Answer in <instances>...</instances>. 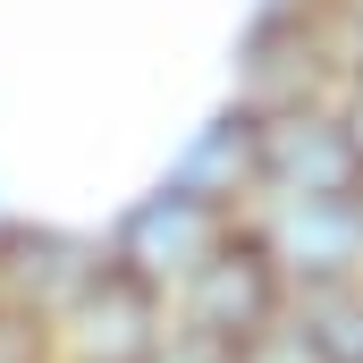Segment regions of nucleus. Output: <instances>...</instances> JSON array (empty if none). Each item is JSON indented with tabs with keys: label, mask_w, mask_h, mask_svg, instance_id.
Instances as JSON below:
<instances>
[{
	"label": "nucleus",
	"mask_w": 363,
	"mask_h": 363,
	"mask_svg": "<svg viewBox=\"0 0 363 363\" xmlns=\"http://www.w3.org/2000/svg\"><path fill=\"white\" fill-rule=\"evenodd\" d=\"M161 330H169V304L101 254V271H93L85 287L68 296V313L51 321V363H152Z\"/></svg>",
	"instance_id": "3"
},
{
	"label": "nucleus",
	"mask_w": 363,
	"mask_h": 363,
	"mask_svg": "<svg viewBox=\"0 0 363 363\" xmlns=\"http://www.w3.org/2000/svg\"><path fill=\"white\" fill-rule=\"evenodd\" d=\"M169 313H178L186 330L220 338V347H245L254 330H271L279 313H287V279L271 271L262 237L237 220V228H228V245H220V254H211V262L169 296Z\"/></svg>",
	"instance_id": "4"
},
{
	"label": "nucleus",
	"mask_w": 363,
	"mask_h": 363,
	"mask_svg": "<svg viewBox=\"0 0 363 363\" xmlns=\"http://www.w3.org/2000/svg\"><path fill=\"white\" fill-rule=\"evenodd\" d=\"M228 363H321V355H313V347H304V330L279 313L271 330H254L245 347H228Z\"/></svg>",
	"instance_id": "10"
},
{
	"label": "nucleus",
	"mask_w": 363,
	"mask_h": 363,
	"mask_svg": "<svg viewBox=\"0 0 363 363\" xmlns=\"http://www.w3.org/2000/svg\"><path fill=\"white\" fill-rule=\"evenodd\" d=\"M101 271V245L77 228H51V220H9L0 228V313L17 321H60L68 296Z\"/></svg>",
	"instance_id": "7"
},
{
	"label": "nucleus",
	"mask_w": 363,
	"mask_h": 363,
	"mask_svg": "<svg viewBox=\"0 0 363 363\" xmlns=\"http://www.w3.org/2000/svg\"><path fill=\"white\" fill-rule=\"evenodd\" d=\"M347 203H355V228H363V178H355V194H347Z\"/></svg>",
	"instance_id": "16"
},
{
	"label": "nucleus",
	"mask_w": 363,
	"mask_h": 363,
	"mask_svg": "<svg viewBox=\"0 0 363 363\" xmlns=\"http://www.w3.org/2000/svg\"><path fill=\"white\" fill-rule=\"evenodd\" d=\"M330 93H338V51H330L321 17H313V26H271V17H254V26H245L237 68H228V101H237L245 118L321 110Z\"/></svg>",
	"instance_id": "2"
},
{
	"label": "nucleus",
	"mask_w": 363,
	"mask_h": 363,
	"mask_svg": "<svg viewBox=\"0 0 363 363\" xmlns=\"http://www.w3.org/2000/svg\"><path fill=\"white\" fill-rule=\"evenodd\" d=\"M330 110H338V127H347V144H355V161H363V77H338Z\"/></svg>",
	"instance_id": "14"
},
{
	"label": "nucleus",
	"mask_w": 363,
	"mask_h": 363,
	"mask_svg": "<svg viewBox=\"0 0 363 363\" xmlns=\"http://www.w3.org/2000/svg\"><path fill=\"white\" fill-rule=\"evenodd\" d=\"M9 220H17V211H9V203H0V228H9Z\"/></svg>",
	"instance_id": "17"
},
{
	"label": "nucleus",
	"mask_w": 363,
	"mask_h": 363,
	"mask_svg": "<svg viewBox=\"0 0 363 363\" xmlns=\"http://www.w3.org/2000/svg\"><path fill=\"white\" fill-rule=\"evenodd\" d=\"M330 0H254V17H271V26H313Z\"/></svg>",
	"instance_id": "15"
},
{
	"label": "nucleus",
	"mask_w": 363,
	"mask_h": 363,
	"mask_svg": "<svg viewBox=\"0 0 363 363\" xmlns=\"http://www.w3.org/2000/svg\"><path fill=\"white\" fill-rule=\"evenodd\" d=\"M321 34L338 51V77H363V0H330L321 9Z\"/></svg>",
	"instance_id": "11"
},
{
	"label": "nucleus",
	"mask_w": 363,
	"mask_h": 363,
	"mask_svg": "<svg viewBox=\"0 0 363 363\" xmlns=\"http://www.w3.org/2000/svg\"><path fill=\"white\" fill-rule=\"evenodd\" d=\"M0 363H51V330H43V321L0 313Z\"/></svg>",
	"instance_id": "13"
},
{
	"label": "nucleus",
	"mask_w": 363,
	"mask_h": 363,
	"mask_svg": "<svg viewBox=\"0 0 363 363\" xmlns=\"http://www.w3.org/2000/svg\"><path fill=\"white\" fill-rule=\"evenodd\" d=\"M287 321L304 330V347H313L321 363H363V279L287 296Z\"/></svg>",
	"instance_id": "9"
},
{
	"label": "nucleus",
	"mask_w": 363,
	"mask_h": 363,
	"mask_svg": "<svg viewBox=\"0 0 363 363\" xmlns=\"http://www.w3.org/2000/svg\"><path fill=\"white\" fill-rule=\"evenodd\" d=\"M355 178H363V161L330 101L262 118V194L254 203H338V194H355Z\"/></svg>",
	"instance_id": "6"
},
{
	"label": "nucleus",
	"mask_w": 363,
	"mask_h": 363,
	"mask_svg": "<svg viewBox=\"0 0 363 363\" xmlns=\"http://www.w3.org/2000/svg\"><path fill=\"white\" fill-rule=\"evenodd\" d=\"M152 363H228V347H220V338H203V330H186L178 313H169V330H161Z\"/></svg>",
	"instance_id": "12"
},
{
	"label": "nucleus",
	"mask_w": 363,
	"mask_h": 363,
	"mask_svg": "<svg viewBox=\"0 0 363 363\" xmlns=\"http://www.w3.org/2000/svg\"><path fill=\"white\" fill-rule=\"evenodd\" d=\"M228 228H237V220H228L220 203H203V194H186V186L161 178L152 194H135V203L118 211V228H110V245H101V254H110L127 279H144V287L169 304L186 279L228 245Z\"/></svg>",
	"instance_id": "1"
},
{
	"label": "nucleus",
	"mask_w": 363,
	"mask_h": 363,
	"mask_svg": "<svg viewBox=\"0 0 363 363\" xmlns=\"http://www.w3.org/2000/svg\"><path fill=\"white\" fill-rule=\"evenodd\" d=\"M169 186L203 194V203H220L228 220H245V211H254V194H262V118H245L237 101H228V110H211V118L178 144Z\"/></svg>",
	"instance_id": "8"
},
{
	"label": "nucleus",
	"mask_w": 363,
	"mask_h": 363,
	"mask_svg": "<svg viewBox=\"0 0 363 363\" xmlns=\"http://www.w3.org/2000/svg\"><path fill=\"white\" fill-rule=\"evenodd\" d=\"M245 228L262 237L271 271L287 279V296L304 287H338V279H363V228H355V203H254Z\"/></svg>",
	"instance_id": "5"
}]
</instances>
